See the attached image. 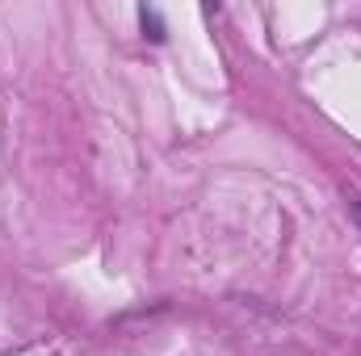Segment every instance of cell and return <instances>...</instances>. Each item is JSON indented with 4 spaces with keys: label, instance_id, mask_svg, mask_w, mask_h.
<instances>
[{
    "label": "cell",
    "instance_id": "1",
    "mask_svg": "<svg viewBox=\"0 0 361 356\" xmlns=\"http://www.w3.org/2000/svg\"><path fill=\"white\" fill-rule=\"evenodd\" d=\"M139 21H143V34H147L152 42H164V21H160L156 8H139Z\"/></svg>",
    "mask_w": 361,
    "mask_h": 356
}]
</instances>
